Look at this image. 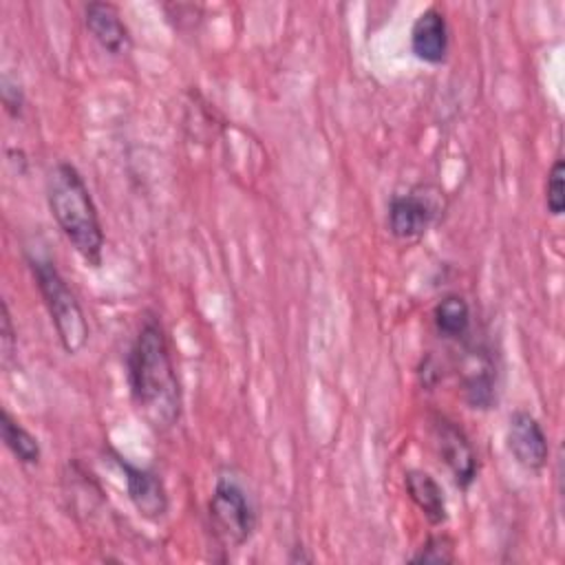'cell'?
Masks as SVG:
<instances>
[{"instance_id": "obj_1", "label": "cell", "mask_w": 565, "mask_h": 565, "mask_svg": "<svg viewBox=\"0 0 565 565\" xmlns=\"http://www.w3.org/2000/svg\"><path fill=\"white\" fill-rule=\"evenodd\" d=\"M135 408L154 430H170L181 417V384L168 333L157 316L141 320L126 358Z\"/></svg>"}, {"instance_id": "obj_2", "label": "cell", "mask_w": 565, "mask_h": 565, "mask_svg": "<svg viewBox=\"0 0 565 565\" xmlns=\"http://www.w3.org/2000/svg\"><path fill=\"white\" fill-rule=\"evenodd\" d=\"M46 203L64 238L88 267H99L104 256V227L79 170L60 161L46 177Z\"/></svg>"}, {"instance_id": "obj_3", "label": "cell", "mask_w": 565, "mask_h": 565, "mask_svg": "<svg viewBox=\"0 0 565 565\" xmlns=\"http://www.w3.org/2000/svg\"><path fill=\"white\" fill-rule=\"evenodd\" d=\"M26 263L62 349L68 355L79 353L88 342L90 329L75 291L68 287L66 278L60 274L57 265L49 256L26 254Z\"/></svg>"}, {"instance_id": "obj_4", "label": "cell", "mask_w": 565, "mask_h": 565, "mask_svg": "<svg viewBox=\"0 0 565 565\" xmlns=\"http://www.w3.org/2000/svg\"><path fill=\"white\" fill-rule=\"evenodd\" d=\"M207 519L223 547L236 550L252 541L258 527V512L249 490L232 470L216 475L214 490L207 501Z\"/></svg>"}, {"instance_id": "obj_5", "label": "cell", "mask_w": 565, "mask_h": 565, "mask_svg": "<svg viewBox=\"0 0 565 565\" xmlns=\"http://www.w3.org/2000/svg\"><path fill=\"white\" fill-rule=\"evenodd\" d=\"M433 441L437 448L439 459L446 463L448 472L452 475V481L457 488L468 490L477 475H479V459L472 441L463 433L461 426H457L446 415L433 417Z\"/></svg>"}, {"instance_id": "obj_6", "label": "cell", "mask_w": 565, "mask_h": 565, "mask_svg": "<svg viewBox=\"0 0 565 565\" xmlns=\"http://www.w3.org/2000/svg\"><path fill=\"white\" fill-rule=\"evenodd\" d=\"M505 446L512 459L530 472H539L547 463V457H550L547 435L539 424V419L527 411L519 408L510 413L508 428H505Z\"/></svg>"}, {"instance_id": "obj_7", "label": "cell", "mask_w": 565, "mask_h": 565, "mask_svg": "<svg viewBox=\"0 0 565 565\" xmlns=\"http://www.w3.org/2000/svg\"><path fill=\"white\" fill-rule=\"evenodd\" d=\"M113 457H115V463L119 466V470L124 472L128 499L135 505V510L139 512V516H143L148 521L163 519L170 510V499H168V490H166L161 477L157 472H152L150 468H139V466L130 463L128 459H124L117 452H113Z\"/></svg>"}, {"instance_id": "obj_8", "label": "cell", "mask_w": 565, "mask_h": 565, "mask_svg": "<svg viewBox=\"0 0 565 565\" xmlns=\"http://www.w3.org/2000/svg\"><path fill=\"white\" fill-rule=\"evenodd\" d=\"M435 214H437V207L433 199L422 190L397 192L388 201L386 227L395 238L413 241V238H419L430 227V223L435 221Z\"/></svg>"}, {"instance_id": "obj_9", "label": "cell", "mask_w": 565, "mask_h": 565, "mask_svg": "<svg viewBox=\"0 0 565 565\" xmlns=\"http://www.w3.org/2000/svg\"><path fill=\"white\" fill-rule=\"evenodd\" d=\"M463 397L472 408L488 411L497 402V371L488 349L470 347L461 366Z\"/></svg>"}, {"instance_id": "obj_10", "label": "cell", "mask_w": 565, "mask_h": 565, "mask_svg": "<svg viewBox=\"0 0 565 565\" xmlns=\"http://www.w3.org/2000/svg\"><path fill=\"white\" fill-rule=\"evenodd\" d=\"M84 24L93 40L110 55H124L130 51L132 38L119 9L110 2H88L84 7Z\"/></svg>"}, {"instance_id": "obj_11", "label": "cell", "mask_w": 565, "mask_h": 565, "mask_svg": "<svg viewBox=\"0 0 565 565\" xmlns=\"http://www.w3.org/2000/svg\"><path fill=\"white\" fill-rule=\"evenodd\" d=\"M450 31L446 15L437 7L424 9L411 26V51L426 64H441L448 55Z\"/></svg>"}, {"instance_id": "obj_12", "label": "cell", "mask_w": 565, "mask_h": 565, "mask_svg": "<svg viewBox=\"0 0 565 565\" xmlns=\"http://www.w3.org/2000/svg\"><path fill=\"white\" fill-rule=\"evenodd\" d=\"M404 488L411 501L419 508L430 525H444L448 521V503L444 497V488L439 481L419 468H411L404 472Z\"/></svg>"}, {"instance_id": "obj_13", "label": "cell", "mask_w": 565, "mask_h": 565, "mask_svg": "<svg viewBox=\"0 0 565 565\" xmlns=\"http://www.w3.org/2000/svg\"><path fill=\"white\" fill-rule=\"evenodd\" d=\"M470 305L459 294L444 296L433 309V324L444 340H463L470 333Z\"/></svg>"}, {"instance_id": "obj_14", "label": "cell", "mask_w": 565, "mask_h": 565, "mask_svg": "<svg viewBox=\"0 0 565 565\" xmlns=\"http://www.w3.org/2000/svg\"><path fill=\"white\" fill-rule=\"evenodd\" d=\"M0 435L9 452L24 466H35L42 459V446L38 437L26 430L7 408H2L0 415Z\"/></svg>"}, {"instance_id": "obj_15", "label": "cell", "mask_w": 565, "mask_h": 565, "mask_svg": "<svg viewBox=\"0 0 565 565\" xmlns=\"http://www.w3.org/2000/svg\"><path fill=\"white\" fill-rule=\"evenodd\" d=\"M545 207L552 216H561L565 210V161L556 159L545 181Z\"/></svg>"}, {"instance_id": "obj_16", "label": "cell", "mask_w": 565, "mask_h": 565, "mask_svg": "<svg viewBox=\"0 0 565 565\" xmlns=\"http://www.w3.org/2000/svg\"><path fill=\"white\" fill-rule=\"evenodd\" d=\"M455 561V545L448 536H430L413 556L411 563H433L446 565Z\"/></svg>"}, {"instance_id": "obj_17", "label": "cell", "mask_w": 565, "mask_h": 565, "mask_svg": "<svg viewBox=\"0 0 565 565\" xmlns=\"http://www.w3.org/2000/svg\"><path fill=\"white\" fill-rule=\"evenodd\" d=\"M0 95H2V106L11 117H22L24 110V93L18 82H13L9 75H2L0 84Z\"/></svg>"}, {"instance_id": "obj_18", "label": "cell", "mask_w": 565, "mask_h": 565, "mask_svg": "<svg viewBox=\"0 0 565 565\" xmlns=\"http://www.w3.org/2000/svg\"><path fill=\"white\" fill-rule=\"evenodd\" d=\"M0 349H2V362L9 364V360L15 355L18 349V335L13 329V320L9 313V305L2 302V324H0Z\"/></svg>"}, {"instance_id": "obj_19", "label": "cell", "mask_w": 565, "mask_h": 565, "mask_svg": "<svg viewBox=\"0 0 565 565\" xmlns=\"http://www.w3.org/2000/svg\"><path fill=\"white\" fill-rule=\"evenodd\" d=\"M291 550L296 552V554H291V556H289V561H291V563H309V561H311V554H305V550H307V547L296 545V547H291Z\"/></svg>"}]
</instances>
